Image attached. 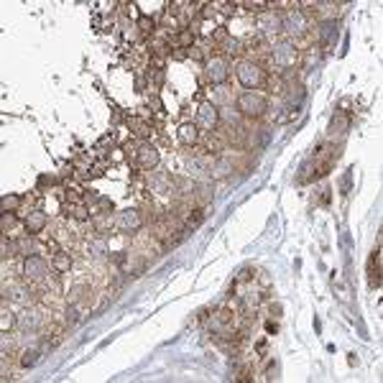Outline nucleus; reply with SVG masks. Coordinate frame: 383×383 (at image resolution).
<instances>
[{"label": "nucleus", "mask_w": 383, "mask_h": 383, "mask_svg": "<svg viewBox=\"0 0 383 383\" xmlns=\"http://www.w3.org/2000/svg\"><path fill=\"white\" fill-rule=\"evenodd\" d=\"M271 62H273V66H278V69H291V66H297V64H299V49L294 46L291 41H278V44H273V49H271Z\"/></svg>", "instance_id": "nucleus-1"}, {"label": "nucleus", "mask_w": 383, "mask_h": 383, "mask_svg": "<svg viewBox=\"0 0 383 383\" xmlns=\"http://www.w3.org/2000/svg\"><path fill=\"white\" fill-rule=\"evenodd\" d=\"M238 110H240L243 115H248V118H260V115L268 110V100H266V95L251 90V92H246V95H240Z\"/></svg>", "instance_id": "nucleus-2"}, {"label": "nucleus", "mask_w": 383, "mask_h": 383, "mask_svg": "<svg viewBox=\"0 0 383 383\" xmlns=\"http://www.w3.org/2000/svg\"><path fill=\"white\" fill-rule=\"evenodd\" d=\"M235 74H238V82L243 87H248V90H255V87H260L266 82V72L258 64H253V62H240L238 69H235Z\"/></svg>", "instance_id": "nucleus-3"}, {"label": "nucleus", "mask_w": 383, "mask_h": 383, "mask_svg": "<svg viewBox=\"0 0 383 383\" xmlns=\"http://www.w3.org/2000/svg\"><path fill=\"white\" fill-rule=\"evenodd\" d=\"M281 31H289L291 36H299V33L307 31V15L297 8H291L289 13L281 15Z\"/></svg>", "instance_id": "nucleus-4"}, {"label": "nucleus", "mask_w": 383, "mask_h": 383, "mask_svg": "<svg viewBox=\"0 0 383 383\" xmlns=\"http://www.w3.org/2000/svg\"><path fill=\"white\" fill-rule=\"evenodd\" d=\"M143 228V217L138 210H123V212H118V230H123V233H135V230H141Z\"/></svg>", "instance_id": "nucleus-5"}, {"label": "nucleus", "mask_w": 383, "mask_h": 383, "mask_svg": "<svg viewBox=\"0 0 383 383\" xmlns=\"http://www.w3.org/2000/svg\"><path fill=\"white\" fill-rule=\"evenodd\" d=\"M220 120V110L215 108V102H204L197 110V126H202L204 130H212Z\"/></svg>", "instance_id": "nucleus-6"}, {"label": "nucleus", "mask_w": 383, "mask_h": 383, "mask_svg": "<svg viewBox=\"0 0 383 383\" xmlns=\"http://www.w3.org/2000/svg\"><path fill=\"white\" fill-rule=\"evenodd\" d=\"M228 74H230L228 59H210V64H207V77H210L212 84H222L228 79Z\"/></svg>", "instance_id": "nucleus-7"}, {"label": "nucleus", "mask_w": 383, "mask_h": 383, "mask_svg": "<svg viewBox=\"0 0 383 383\" xmlns=\"http://www.w3.org/2000/svg\"><path fill=\"white\" fill-rule=\"evenodd\" d=\"M258 28H260V33H266V36H273V33L281 31V15L273 13V10L260 13V18H258Z\"/></svg>", "instance_id": "nucleus-8"}, {"label": "nucleus", "mask_w": 383, "mask_h": 383, "mask_svg": "<svg viewBox=\"0 0 383 383\" xmlns=\"http://www.w3.org/2000/svg\"><path fill=\"white\" fill-rule=\"evenodd\" d=\"M159 151H156L153 146H148V143H143V146H138V151H135V161H138V166L141 169H153L156 164H159Z\"/></svg>", "instance_id": "nucleus-9"}, {"label": "nucleus", "mask_w": 383, "mask_h": 383, "mask_svg": "<svg viewBox=\"0 0 383 383\" xmlns=\"http://www.w3.org/2000/svg\"><path fill=\"white\" fill-rule=\"evenodd\" d=\"M46 212H41V210H33V212H28L26 215V222H23V228H26V233L28 235H36V233H44V228H46Z\"/></svg>", "instance_id": "nucleus-10"}, {"label": "nucleus", "mask_w": 383, "mask_h": 383, "mask_svg": "<svg viewBox=\"0 0 383 383\" xmlns=\"http://www.w3.org/2000/svg\"><path fill=\"white\" fill-rule=\"evenodd\" d=\"M23 273H26V278H41L46 273V260L39 255H26Z\"/></svg>", "instance_id": "nucleus-11"}, {"label": "nucleus", "mask_w": 383, "mask_h": 383, "mask_svg": "<svg viewBox=\"0 0 383 383\" xmlns=\"http://www.w3.org/2000/svg\"><path fill=\"white\" fill-rule=\"evenodd\" d=\"M44 322V315L39 309H23L18 315V327L21 329H39Z\"/></svg>", "instance_id": "nucleus-12"}, {"label": "nucleus", "mask_w": 383, "mask_h": 383, "mask_svg": "<svg viewBox=\"0 0 383 383\" xmlns=\"http://www.w3.org/2000/svg\"><path fill=\"white\" fill-rule=\"evenodd\" d=\"M177 138H179V143H184V146H194V143H197V138H199L197 123H184V126H179Z\"/></svg>", "instance_id": "nucleus-13"}, {"label": "nucleus", "mask_w": 383, "mask_h": 383, "mask_svg": "<svg viewBox=\"0 0 383 383\" xmlns=\"http://www.w3.org/2000/svg\"><path fill=\"white\" fill-rule=\"evenodd\" d=\"M128 128L138 138H148L151 135V123H148V120H143V118H130L128 120Z\"/></svg>", "instance_id": "nucleus-14"}, {"label": "nucleus", "mask_w": 383, "mask_h": 383, "mask_svg": "<svg viewBox=\"0 0 383 383\" xmlns=\"http://www.w3.org/2000/svg\"><path fill=\"white\" fill-rule=\"evenodd\" d=\"M335 36H337V23H335V21H324L322 28H319V41H322V46H329V44L335 41Z\"/></svg>", "instance_id": "nucleus-15"}, {"label": "nucleus", "mask_w": 383, "mask_h": 383, "mask_svg": "<svg viewBox=\"0 0 383 383\" xmlns=\"http://www.w3.org/2000/svg\"><path fill=\"white\" fill-rule=\"evenodd\" d=\"M51 266H54L57 273H69V268H72V258H69V253H64V251H57Z\"/></svg>", "instance_id": "nucleus-16"}, {"label": "nucleus", "mask_w": 383, "mask_h": 383, "mask_svg": "<svg viewBox=\"0 0 383 383\" xmlns=\"http://www.w3.org/2000/svg\"><path fill=\"white\" fill-rule=\"evenodd\" d=\"M210 171H212V177H228L233 171V164H230V159H220L210 166Z\"/></svg>", "instance_id": "nucleus-17"}, {"label": "nucleus", "mask_w": 383, "mask_h": 383, "mask_svg": "<svg viewBox=\"0 0 383 383\" xmlns=\"http://www.w3.org/2000/svg\"><path fill=\"white\" fill-rule=\"evenodd\" d=\"M39 355H41L39 347H28V350H23V355H21V365H23V368L36 365V363H39Z\"/></svg>", "instance_id": "nucleus-18"}, {"label": "nucleus", "mask_w": 383, "mask_h": 383, "mask_svg": "<svg viewBox=\"0 0 383 383\" xmlns=\"http://www.w3.org/2000/svg\"><path fill=\"white\" fill-rule=\"evenodd\" d=\"M69 215H72L74 220H79V222H84V220H90V207H84L82 202H77V204H72L69 207Z\"/></svg>", "instance_id": "nucleus-19"}, {"label": "nucleus", "mask_w": 383, "mask_h": 383, "mask_svg": "<svg viewBox=\"0 0 383 383\" xmlns=\"http://www.w3.org/2000/svg\"><path fill=\"white\" fill-rule=\"evenodd\" d=\"M243 312H246V315H251V309H255L258 307V302H260V294L258 291H251V294H243Z\"/></svg>", "instance_id": "nucleus-20"}, {"label": "nucleus", "mask_w": 383, "mask_h": 383, "mask_svg": "<svg viewBox=\"0 0 383 383\" xmlns=\"http://www.w3.org/2000/svg\"><path fill=\"white\" fill-rule=\"evenodd\" d=\"M174 44H177L179 49H189L192 44H194V33H192V28L179 31V33H177V39H174Z\"/></svg>", "instance_id": "nucleus-21"}, {"label": "nucleus", "mask_w": 383, "mask_h": 383, "mask_svg": "<svg viewBox=\"0 0 383 383\" xmlns=\"http://www.w3.org/2000/svg\"><path fill=\"white\" fill-rule=\"evenodd\" d=\"M204 215H207L204 210H194V215H189V217H187V225H184V228H187L189 233L194 230V228H199L202 220H204Z\"/></svg>", "instance_id": "nucleus-22"}, {"label": "nucleus", "mask_w": 383, "mask_h": 383, "mask_svg": "<svg viewBox=\"0 0 383 383\" xmlns=\"http://www.w3.org/2000/svg\"><path fill=\"white\" fill-rule=\"evenodd\" d=\"M18 204H21V197H15V194L3 197V202H0V207H3V212H15V210H18Z\"/></svg>", "instance_id": "nucleus-23"}, {"label": "nucleus", "mask_w": 383, "mask_h": 383, "mask_svg": "<svg viewBox=\"0 0 383 383\" xmlns=\"http://www.w3.org/2000/svg\"><path fill=\"white\" fill-rule=\"evenodd\" d=\"M13 324H18V317H13L8 309H3V317H0V329H3V332H8Z\"/></svg>", "instance_id": "nucleus-24"}, {"label": "nucleus", "mask_w": 383, "mask_h": 383, "mask_svg": "<svg viewBox=\"0 0 383 383\" xmlns=\"http://www.w3.org/2000/svg\"><path fill=\"white\" fill-rule=\"evenodd\" d=\"M110 210H113V202H110V199H105V197L95 199V204L90 207V212H110Z\"/></svg>", "instance_id": "nucleus-25"}, {"label": "nucleus", "mask_w": 383, "mask_h": 383, "mask_svg": "<svg viewBox=\"0 0 383 383\" xmlns=\"http://www.w3.org/2000/svg\"><path fill=\"white\" fill-rule=\"evenodd\" d=\"M13 251H15V253L28 255V251H31V240H28V235H23V238L15 240V243H13Z\"/></svg>", "instance_id": "nucleus-26"}, {"label": "nucleus", "mask_w": 383, "mask_h": 383, "mask_svg": "<svg viewBox=\"0 0 383 383\" xmlns=\"http://www.w3.org/2000/svg\"><path fill=\"white\" fill-rule=\"evenodd\" d=\"M228 322H230V312H228V309H220L217 315H215V319H212V327L220 329V327H225Z\"/></svg>", "instance_id": "nucleus-27"}, {"label": "nucleus", "mask_w": 383, "mask_h": 383, "mask_svg": "<svg viewBox=\"0 0 383 383\" xmlns=\"http://www.w3.org/2000/svg\"><path fill=\"white\" fill-rule=\"evenodd\" d=\"M77 322H79V312H77V307L72 304V307L66 309V324L72 327V324H77Z\"/></svg>", "instance_id": "nucleus-28"}, {"label": "nucleus", "mask_w": 383, "mask_h": 383, "mask_svg": "<svg viewBox=\"0 0 383 383\" xmlns=\"http://www.w3.org/2000/svg\"><path fill=\"white\" fill-rule=\"evenodd\" d=\"M197 199H199V202H210V199H212V189H210V184H202V187H199Z\"/></svg>", "instance_id": "nucleus-29"}, {"label": "nucleus", "mask_w": 383, "mask_h": 383, "mask_svg": "<svg viewBox=\"0 0 383 383\" xmlns=\"http://www.w3.org/2000/svg\"><path fill=\"white\" fill-rule=\"evenodd\" d=\"M138 26H141V31H143V33L153 31V21L148 18V15H143V18H141V21H138Z\"/></svg>", "instance_id": "nucleus-30"}, {"label": "nucleus", "mask_w": 383, "mask_h": 383, "mask_svg": "<svg viewBox=\"0 0 383 383\" xmlns=\"http://www.w3.org/2000/svg\"><path fill=\"white\" fill-rule=\"evenodd\" d=\"M222 118L228 120V123H235V120H238V113H233V108H225V110H222Z\"/></svg>", "instance_id": "nucleus-31"}, {"label": "nucleus", "mask_w": 383, "mask_h": 383, "mask_svg": "<svg viewBox=\"0 0 383 383\" xmlns=\"http://www.w3.org/2000/svg\"><path fill=\"white\" fill-rule=\"evenodd\" d=\"M10 291H13V299H18V302H23V294H26V291H23L21 286H13Z\"/></svg>", "instance_id": "nucleus-32"}, {"label": "nucleus", "mask_w": 383, "mask_h": 383, "mask_svg": "<svg viewBox=\"0 0 383 383\" xmlns=\"http://www.w3.org/2000/svg\"><path fill=\"white\" fill-rule=\"evenodd\" d=\"M248 10H260V8H266V3H243Z\"/></svg>", "instance_id": "nucleus-33"}, {"label": "nucleus", "mask_w": 383, "mask_h": 383, "mask_svg": "<svg viewBox=\"0 0 383 383\" xmlns=\"http://www.w3.org/2000/svg\"><path fill=\"white\" fill-rule=\"evenodd\" d=\"M10 225H13V215H8V212H5V215H3V230H8Z\"/></svg>", "instance_id": "nucleus-34"}, {"label": "nucleus", "mask_w": 383, "mask_h": 383, "mask_svg": "<svg viewBox=\"0 0 383 383\" xmlns=\"http://www.w3.org/2000/svg\"><path fill=\"white\" fill-rule=\"evenodd\" d=\"M266 329H268L271 335H276V332H278V324H276V322H266Z\"/></svg>", "instance_id": "nucleus-35"}, {"label": "nucleus", "mask_w": 383, "mask_h": 383, "mask_svg": "<svg viewBox=\"0 0 383 383\" xmlns=\"http://www.w3.org/2000/svg\"><path fill=\"white\" fill-rule=\"evenodd\" d=\"M248 278H251V271L246 268V271H240V276H238V281H248Z\"/></svg>", "instance_id": "nucleus-36"}]
</instances>
